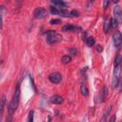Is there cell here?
I'll list each match as a JSON object with an SVG mask.
<instances>
[{"mask_svg": "<svg viewBox=\"0 0 122 122\" xmlns=\"http://www.w3.org/2000/svg\"><path fill=\"white\" fill-rule=\"evenodd\" d=\"M19 97H20V83H17L16 88H15V91H14V93H13V96H12V99H11L10 105H9V108H8L9 114L10 116L14 113V112L16 111V109L18 107Z\"/></svg>", "mask_w": 122, "mask_h": 122, "instance_id": "6da1fadb", "label": "cell"}, {"mask_svg": "<svg viewBox=\"0 0 122 122\" xmlns=\"http://www.w3.org/2000/svg\"><path fill=\"white\" fill-rule=\"evenodd\" d=\"M45 33L47 35V42L49 44H51V45L56 44V43H58V42H60L62 40V36L60 34H58L55 30H49Z\"/></svg>", "mask_w": 122, "mask_h": 122, "instance_id": "7a4b0ae2", "label": "cell"}, {"mask_svg": "<svg viewBox=\"0 0 122 122\" xmlns=\"http://www.w3.org/2000/svg\"><path fill=\"white\" fill-rule=\"evenodd\" d=\"M120 74H121V71H120V65H119L117 67H114L113 77H112V88H116L118 86L119 81H120Z\"/></svg>", "mask_w": 122, "mask_h": 122, "instance_id": "3957f363", "label": "cell"}, {"mask_svg": "<svg viewBox=\"0 0 122 122\" xmlns=\"http://www.w3.org/2000/svg\"><path fill=\"white\" fill-rule=\"evenodd\" d=\"M50 10L52 14H56V15H61V16H65V17H69L70 16V12L64 9L61 8H56V7H50Z\"/></svg>", "mask_w": 122, "mask_h": 122, "instance_id": "277c9868", "label": "cell"}, {"mask_svg": "<svg viewBox=\"0 0 122 122\" xmlns=\"http://www.w3.org/2000/svg\"><path fill=\"white\" fill-rule=\"evenodd\" d=\"M49 80L53 84H59L62 81V75L58 72H52L49 75Z\"/></svg>", "mask_w": 122, "mask_h": 122, "instance_id": "5b68a950", "label": "cell"}, {"mask_svg": "<svg viewBox=\"0 0 122 122\" xmlns=\"http://www.w3.org/2000/svg\"><path fill=\"white\" fill-rule=\"evenodd\" d=\"M33 15L36 19H42L47 16V10L44 8H37V9H35Z\"/></svg>", "mask_w": 122, "mask_h": 122, "instance_id": "8992f818", "label": "cell"}, {"mask_svg": "<svg viewBox=\"0 0 122 122\" xmlns=\"http://www.w3.org/2000/svg\"><path fill=\"white\" fill-rule=\"evenodd\" d=\"M112 40H113V44L116 48H119L121 46V41H122V38H121V33L119 30H116L113 35H112Z\"/></svg>", "mask_w": 122, "mask_h": 122, "instance_id": "52a82bcc", "label": "cell"}, {"mask_svg": "<svg viewBox=\"0 0 122 122\" xmlns=\"http://www.w3.org/2000/svg\"><path fill=\"white\" fill-rule=\"evenodd\" d=\"M113 15H114V19H116V21L118 23L121 22L122 20V11H121V9L119 6H115L114 7V10H113Z\"/></svg>", "mask_w": 122, "mask_h": 122, "instance_id": "ba28073f", "label": "cell"}, {"mask_svg": "<svg viewBox=\"0 0 122 122\" xmlns=\"http://www.w3.org/2000/svg\"><path fill=\"white\" fill-rule=\"evenodd\" d=\"M51 102L53 103V104H56V105H59V104H62L64 102V99L62 96L60 95H53L51 97Z\"/></svg>", "mask_w": 122, "mask_h": 122, "instance_id": "9c48e42d", "label": "cell"}, {"mask_svg": "<svg viewBox=\"0 0 122 122\" xmlns=\"http://www.w3.org/2000/svg\"><path fill=\"white\" fill-rule=\"evenodd\" d=\"M75 30H80V28H77L73 25H71V24H68V25H65L62 27V30L63 31H73Z\"/></svg>", "mask_w": 122, "mask_h": 122, "instance_id": "30bf717a", "label": "cell"}, {"mask_svg": "<svg viewBox=\"0 0 122 122\" xmlns=\"http://www.w3.org/2000/svg\"><path fill=\"white\" fill-rule=\"evenodd\" d=\"M5 105H6V96L3 95V96L0 98V116H2V114H3Z\"/></svg>", "mask_w": 122, "mask_h": 122, "instance_id": "8fae6325", "label": "cell"}, {"mask_svg": "<svg viewBox=\"0 0 122 122\" xmlns=\"http://www.w3.org/2000/svg\"><path fill=\"white\" fill-rule=\"evenodd\" d=\"M107 92H108V89H107L106 86H104L103 89H102V91H101V92H100V96H99V99L100 100H99V102H103L105 100L106 95H107Z\"/></svg>", "mask_w": 122, "mask_h": 122, "instance_id": "7c38bea8", "label": "cell"}, {"mask_svg": "<svg viewBox=\"0 0 122 122\" xmlns=\"http://www.w3.org/2000/svg\"><path fill=\"white\" fill-rule=\"evenodd\" d=\"M112 109V105L107 108V110L105 111V112H104V114H103V117L101 118V121H106V120L108 119V117L110 116V112H111Z\"/></svg>", "mask_w": 122, "mask_h": 122, "instance_id": "4fadbf2b", "label": "cell"}, {"mask_svg": "<svg viewBox=\"0 0 122 122\" xmlns=\"http://www.w3.org/2000/svg\"><path fill=\"white\" fill-rule=\"evenodd\" d=\"M51 3H52L53 5H55V6L60 7V8H64V7L67 6L66 3H65L64 1H62V0H51Z\"/></svg>", "mask_w": 122, "mask_h": 122, "instance_id": "5bb4252c", "label": "cell"}, {"mask_svg": "<svg viewBox=\"0 0 122 122\" xmlns=\"http://www.w3.org/2000/svg\"><path fill=\"white\" fill-rule=\"evenodd\" d=\"M85 41H86V43H87V45L89 47H92V46H93L95 44V40H94L93 37H88V38L85 39Z\"/></svg>", "mask_w": 122, "mask_h": 122, "instance_id": "9a60e30c", "label": "cell"}, {"mask_svg": "<svg viewBox=\"0 0 122 122\" xmlns=\"http://www.w3.org/2000/svg\"><path fill=\"white\" fill-rule=\"evenodd\" d=\"M81 93H82L84 96H86V97L89 95V90H88V88L86 87V85H84V84L81 86Z\"/></svg>", "mask_w": 122, "mask_h": 122, "instance_id": "2e32d148", "label": "cell"}, {"mask_svg": "<svg viewBox=\"0 0 122 122\" xmlns=\"http://www.w3.org/2000/svg\"><path fill=\"white\" fill-rule=\"evenodd\" d=\"M111 30V26H110V20H105V23H104V31L107 33L109 32Z\"/></svg>", "mask_w": 122, "mask_h": 122, "instance_id": "e0dca14e", "label": "cell"}, {"mask_svg": "<svg viewBox=\"0 0 122 122\" xmlns=\"http://www.w3.org/2000/svg\"><path fill=\"white\" fill-rule=\"evenodd\" d=\"M61 61H62L63 64H68V63H70V62L71 61V58L70 55H64V56L61 58Z\"/></svg>", "mask_w": 122, "mask_h": 122, "instance_id": "ac0fdd59", "label": "cell"}, {"mask_svg": "<svg viewBox=\"0 0 122 122\" xmlns=\"http://www.w3.org/2000/svg\"><path fill=\"white\" fill-rule=\"evenodd\" d=\"M117 24H118V22L116 21V19H114V18L110 19V26H111V29H112V28H115V27L117 26Z\"/></svg>", "mask_w": 122, "mask_h": 122, "instance_id": "d6986e66", "label": "cell"}, {"mask_svg": "<svg viewBox=\"0 0 122 122\" xmlns=\"http://www.w3.org/2000/svg\"><path fill=\"white\" fill-rule=\"evenodd\" d=\"M60 23H61V20L58 19V18H53L50 21V24H51V25H58Z\"/></svg>", "mask_w": 122, "mask_h": 122, "instance_id": "ffe728a7", "label": "cell"}, {"mask_svg": "<svg viewBox=\"0 0 122 122\" xmlns=\"http://www.w3.org/2000/svg\"><path fill=\"white\" fill-rule=\"evenodd\" d=\"M120 62H121V56L118 54L115 58V61H114V67H117L120 65Z\"/></svg>", "mask_w": 122, "mask_h": 122, "instance_id": "44dd1931", "label": "cell"}, {"mask_svg": "<svg viewBox=\"0 0 122 122\" xmlns=\"http://www.w3.org/2000/svg\"><path fill=\"white\" fill-rule=\"evenodd\" d=\"M68 51H69V53H71V54L73 55V56H75V55L77 54V50L74 49V48H71V49H69Z\"/></svg>", "mask_w": 122, "mask_h": 122, "instance_id": "7402d4cb", "label": "cell"}, {"mask_svg": "<svg viewBox=\"0 0 122 122\" xmlns=\"http://www.w3.org/2000/svg\"><path fill=\"white\" fill-rule=\"evenodd\" d=\"M70 16L71 17H77V16H79V12L77 11V10H71V12H70Z\"/></svg>", "mask_w": 122, "mask_h": 122, "instance_id": "603a6c76", "label": "cell"}, {"mask_svg": "<svg viewBox=\"0 0 122 122\" xmlns=\"http://www.w3.org/2000/svg\"><path fill=\"white\" fill-rule=\"evenodd\" d=\"M33 113H34L33 111H30L29 112V117H28V121L29 122H32L33 121Z\"/></svg>", "mask_w": 122, "mask_h": 122, "instance_id": "cb8c5ba5", "label": "cell"}, {"mask_svg": "<svg viewBox=\"0 0 122 122\" xmlns=\"http://www.w3.org/2000/svg\"><path fill=\"white\" fill-rule=\"evenodd\" d=\"M112 0H104L103 1V7H104V9H107V7L110 5V2H111Z\"/></svg>", "mask_w": 122, "mask_h": 122, "instance_id": "d4e9b609", "label": "cell"}, {"mask_svg": "<svg viewBox=\"0 0 122 122\" xmlns=\"http://www.w3.org/2000/svg\"><path fill=\"white\" fill-rule=\"evenodd\" d=\"M2 28H3V15L0 12V29H2Z\"/></svg>", "mask_w": 122, "mask_h": 122, "instance_id": "484cf974", "label": "cell"}, {"mask_svg": "<svg viewBox=\"0 0 122 122\" xmlns=\"http://www.w3.org/2000/svg\"><path fill=\"white\" fill-rule=\"evenodd\" d=\"M102 50H103V48H102L100 45H98V46L96 47V51H102Z\"/></svg>", "mask_w": 122, "mask_h": 122, "instance_id": "4316f807", "label": "cell"}, {"mask_svg": "<svg viewBox=\"0 0 122 122\" xmlns=\"http://www.w3.org/2000/svg\"><path fill=\"white\" fill-rule=\"evenodd\" d=\"M114 120H115V116H112V117L110 119V121H111V122H112V121H114Z\"/></svg>", "mask_w": 122, "mask_h": 122, "instance_id": "83f0119b", "label": "cell"}, {"mask_svg": "<svg viewBox=\"0 0 122 122\" xmlns=\"http://www.w3.org/2000/svg\"><path fill=\"white\" fill-rule=\"evenodd\" d=\"M112 1L113 3H115V4H116V3H118V1H119V0H112Z\"/></svg>", "mask_w": 122, "mask_h": 122, "instance_id": "f1b7e54d", "label": "cell"}, {"mask_svg": "<svg viewBox=\"0 0 122 122\" xmlns=\"http://www.w3.org/2000/svg\"><path fill=\"white\" fill-rule=\"evenodd\" d=\"M93 1H94V0H90V1H89V5H91V4H92Z\"/></svg>", "mask_w": 122, "mask_h": 122, "instance_id": "f546056e", "label": "cell"}]
</instances>
